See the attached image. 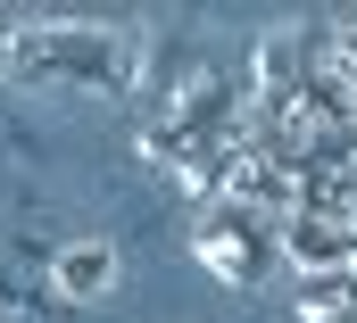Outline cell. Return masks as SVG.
I'll use <instances>...</instances> for the list:
<instances>
[{
  "instance_id": "cell-1",
  "label": "cell",
  "mask_w": 357,
  "mask_h": 323,
  "mask_svg": "<svg viewBox=\"0 0 357 323\" xmlns=\"http://www.w3.org/2000/svg\"><path fill=\"white\" fill-rule=\"evenodd\" d=\"M50 290L75 299V307H100V299L116 290V249L108 241H67L59 257H50Z\"/></svg>"
}]
</instances>
